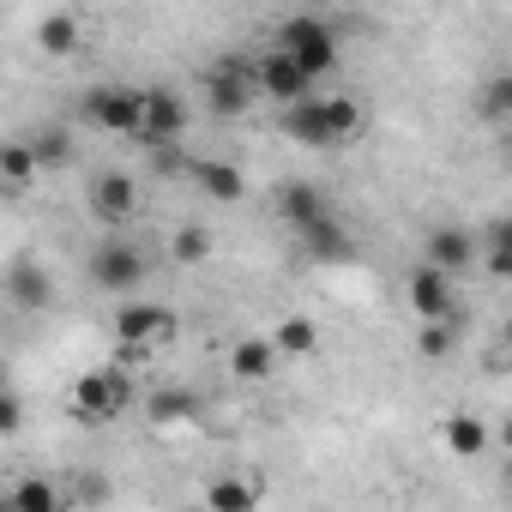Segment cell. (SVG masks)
I'll return each mask as SVG.
<instances>
[{
  "mask_svg": "<svg viewBox=\"0 0 512 512\" xmlns=\"http://www.w3.org/2000/svg\"><path fill=\"white\" fill-rule=\"evenodd\" d=\"M37 151L31 145H0V181H7V193H25L37 181Z\"/></svg>",
  "mask_w": 512,
  "mask_h": 512,
  "instance_id": "21",
  "label": "cell"
},
{
  "mask_svg": "<svg viewBox=\"0 0 512 512\" xmlns=\"http://www.w3.org/2000/svg\"><path fill=\"white\" fill-rule=\"evenodd\" d=\"M37 43H43L49 55H73V49H79V19H73V13H49V19L37 25Z\"/></svg>",
  "mask_w": 512,
  "mask_h": 512,
  "instance_id": "24",
  "label": "cell"
},
{
  "mask_svg": "<svg viewBox=\"0 0 512 512\" xmlns=\"http://www.w3.org/2000/svg\"><path fill=\"white\" fill-rule=\"evenodd\" d=\"M145 253L133 247V241H97V253H91V284L97 290H109V296H127L133 302V290H145Z\"/></svg>",
  "mask_w": 512,
  "mask_h": 512,
  "instance_id": "4",
  "label": "cell"
},
{
  "mask_svg": "<svg viewBox=\"0 0 512 512\" xmlns=\"http://www.w3.org/2000/svg\"><path fill=\"white\" fill-rule=\"evenodd\" d=\"M362 103L356 97H314V103H296V109H284V133L296 139V145H308V151H338V145H350L356 133H362Z\"/></svg>",
  "mask_w": 512,
  "mask_h": 512,
  "instance_id": "1",
  "label": "cell"
},
{
  "mask_svg": "<svg viewBox=\"0 0 512 512\" xmlns=\"http://www.w3.org/2000/svg\"><path fill=\"white\" fill-rule=\"evenodd\" d=\"M127 404H133V380L121 368H91L73 386V416H85V422H115Z\"/></svg>",
  "mask_w": 512,
  "mask_h": 512,
  "instance_id": "5",
  "label": "cell"
},
{
  "mask_svg": "<svg viewBox=\"0 0 512 512\" xmlns=\"http://www.w3.org/2000/svg\"><path fill=\"white\" fill-rule=\"evenodd\" d=\"M253 79H260V97H272L278 109H296V103H314V79L284 55V49H272V55H260V67H253Z\"/></svg>",
  "mask_w": 512,
  "mask_h": 512,
  "instance_id": "8",
  "label": "cell"
},
{
  "mask_svg": "<svg viewBox=\"0 0 512 512\" xmlns=\"http://www.w3.org/2000/svg\"><path fill=\"white\" fill-rule=\"evenodd\" d=\"M7 290H13V308H25V314L55 302V278H49L37 260H13V266H7Z\"/></svg>",
  "mask_w": 512,
  "mask_h": 512,
  "instance_id": "15",
  "label": "cell"
},
{
  "mask_svg": "<svg viewBox=\"0 0 512 512\" xmlns=\"http://www.w3.org/2000/svg\"><path fill=\"white\" fill-rule=\"evenodd\" d=\"M260 506V482L253 476H211L205 482V512H253Z\"/></svg>",
  "mask_w": 512,
  "mask_h": 512,
  "instance_id": "17",
  "label": "cell"
},
{
  "mask_svg": "<svg viewBox=\"0 0 512 512\" xmlns=\"http://www.w3.org/2000/svg\"><path fill=\"white\" fill-rule=\"evenodd\" d=\"M253 91H260V79H253V67L241 61V55H223L211 73H205V109L211 115H247V103H253Z\"/></svg>",
  "mask_w": 512,
  "mask_h": 512,
  "instance_id": "6",
  "label": "cell"
},
{
  "mask_svg": "<svg viewBox=\"0 0 512 512\" xmlns=\"http://www.w3.org/2000/svg\"><path fill=\"white\" fill-rule=\"evenodd\" d=\"M272 368H278V344H272V338H241V344L229 350V374L247 380V386L272 380Z\"/></svg>",
  "mask_w": 512,
  "mask_h": 512,
  "instance_id": "16",
  "label": "cell"
},
{
  "mask_svg": "<svg viewBox=\"0 0 512 512\" xmlns=\"http://www.w3.org/2000/svg\"><path fill=\"white\" fill-rule=\"evenodd\" d=\"M476 115H482V121H512V73H494V79L476 91Z\"/></svg>",
  "mask_w": 512,
  "mask_h": 512,
  "instance_id": "25",
  "label": "cell"
},
{
  "mask_svg": "<svg viewBox=\"0 0 512 512\" xmlns=\"http://www.w3.org/2000/svg\"><path fill=\"white\" fill-rule=\"evenodd\" d=\"M302 241H308L314 260H326V266H344V260H350V229H344L338 217H326V223H320V229H308Z\"/></svg>",
  "mask_w": 512,
  "mask_h": 512,
  "instance_id": "20",
  "label": "cell"
},
{
  "mask_svg": "<svg viewBox=\"0 0 512 512\" xmlns=\"http://www.w3.org/2000/svg\"><path fill=\"white\" fill-rule=\"evenodd\" d=\"M278 217H284L296 235H308V229H320V223L332 217V205H326V193H320L314 181H290V187H278Z\"/></svg>",
  "mask_w": 512,
  "mask_h": 512,
  "instance_id": "13",
  "label": "cell"
},
{
  "mask_svg": "<svg viewBox=\"0 0 512 512\" xmlns=\"http://www.w3.org/2000/svg\"><path fill=\"white\" fill-rule=\"evenodd\" d=\"M79 109L97 133H127V139L145 133V91H133V85H91Z\"/></svg>",
  "mask_w": 512,
  "mask_h": 512,
  "instance_id": "3",
  "label": "cell"
},
{
  "mask_svg": "<svg viewBox=\"0 0 512 512\" xmlns=\"http://www.w3.org/2000/svg\"><path fill=\"white\" fill-rule=\"evenodd\" d=\"M169 253H175L181 266L205 260V253H211V229H199V223H181V229H175V247H169Z\"/></svg>",
  "mask_w": 512,
  "mask_h": 512,
  "instance_id": "29",
  "label": "cell"
},
{
  "mask_svg": "<svg viewBox=\"0 0 512 512\" xmlns=\"http://www.w3.org/2000/svg\"><path fill=\"white\" fill-rule=\"evenodd\" d=\"M272 344H278V350H284V356H308V350H314V344H320V326H314V320H302V314H296V320H284V326H278V332H272Z\"/></svg>",
  "mask_w": 512,
  "mask_h": 512,
  "instance_id": "26",
  "label": "cell"
},
{
  "mask_svg": "<svg viewBox=\"0 0 512 512\" xmlns=\"http://www.w3.org/2000/svg\"><path fill=\"white\" fill-rule=\"evenodd\" d=\"M404 290H410V308H416V320H422V326L452 320V278H446V272H434L428 260L404 278Z\"/></svg>",
  "mask_w": 512,
  "mask_h": 512,
  "instance_id": "11",
  "label": "cell"
},
{
  "mask_svg": "<svg viewBox=\"0 0 512 512\" xmlns=\"http://www.w3.org/2000/svg\"><path fill=\"white\" fill-rule=\"evenodd\" d=\"M482 260H488L494 278H512V217H494L482 229Z\"/></svg>",
  "mask_w": 512,
  "mask_h": 512,
  "instance_id": "22",
  "label": "cell"
},
{
  "mask_svg": "<svg viewBox=\"0 0 512 512\" xmlns=\"http://www.w3.org/2000/svg\"><path fill=\"white\" fill-rule=\"evenodd\" d=\"M187 181H193V193H205V199H217V205H229V199L247 193L241 169L223 163V157H193V163H187Z\"/></svg>",
  "mask_w": 512,
  "mask_h": 512,
  "instance_id": "14",
  "label": "cell"
},
{
  "mask_svg": "<svg viewBox=\"0 0 512 512\" xmlns=\"http://www.w3.org/2000/svg\"><path fill=\"white\" fill-rule=\"evenodd\" d=\"M506 482H512V476H506Z\"/></svg>",
  "mask_w": 512,
  "mask_h": 512,
  "instance_id": "33",
  "label": "cell"
},
{
  "mask_svg": "<svg viewBox=\"0 0 512 512\" xmlns=\"http://www.w3.org/2000/svg\"><path fill=\"white\" fill-rule=\"evenodd\" d=\"M452 344H458V326H452V320H434V326H422V332H416V350H422L428 362L452 356Z\"/></svg>",
  "mask_w": 512,
  "mask_h": 512,
  "instance_id": "28",
  "label": "cell"
},
{
  "mask_svg": "<svg viewBox=\"0 0 512 512\" xmlns=\"http://www.w3.org/2000/svg\"><path fill=\"white\" fill-rule=\"evenodd\" d=\"M278 49H284L314 85L332 79L338 61H344V37H338V25L320 19V13H296V19H284V25H278Z\"/></svg>",
  "mask_w": 512,
  "mask_h": 512,
  "instance_id": "2",
  "label": "cell"
},
{
  "mask_svg": "<svg viewBox=\"0 0 512 512\" xmlns=\"http://www.w3.org/2000/svg\"><path fill=\"white\" fill-rule=\"evenodd\" d=\"M422 260L434 266V272H464L470 260H476V235L470 229H458V223H434L428 229V241H422Z\"/></svg>",
  "mask_w": 512,
  "mask_h": 512,
  "instance_id": "12",
  "label": "cell"
},
{
  "mask_svg": "<svg viewBox=\"0 0 512 512\" xmlns=\"http://www.w3.org/2000/svg\"><path fill=\"white\" fill-rule=\"evenodd\" d=\"M181 512H193V506H181Z\"/></svg>",
  "mask_w": 512,
  "mask_h": 512,
  "instance_id": "32",
  "label": "cell"
},
{
  "mask_svg": "<svg viewBox=\"0 0 512 512\" xmlns=\"http://www.w3.org/2000/svg\"><path fill=\"white\" fill-rule=\"evenodd\" d=\"M19 422H25V404H19V392H7L0 398V434H19Z\"/></svg>",
  "mask_w": 512,
  "mask_h": 512,
  "instance_id": "30",
  "label": "cell"
},
{
  "mask_svg": "<svg viewBox=\"0 0 512 512\" xmlns=\"http://www.w3.org/2000/svg\"><path fill=\"white\" fill-rule=\"evenodd\" d=\"M169 332H175V314H169L163 302L133 296V302H121V314H115V338H121V350H151V344H163Z\"/></svg>",
  "mask_w": 512,
  "mask_h": 512,
  "instance_id": "7",
  "label": "cell"
},
{
  "mask_svg": "<svg viewBox=\"0 0 512 512\" xmlns=\"http://www.w3.org/2000/svg\"><path fill=\"white\" fill-rule=\"evenodd\" d=\"M181 133H187V103H181L169 85H151V91H145V133H139V145H145V151L181 145Z\"/></svg>",
  "mask_w": 512,
  "mask_h": 512,
  "instance_id": "9",
  "label": "cell"
},
{
  "mask_svg": "<svg viewBox=\"0 0 512 512\" xmlns=\"http://www.w3.org/2000/svg\"><path fill=\"white\" fill-rule=\"evenodd\" d=\"M145 416H151L157 428L193 422V416H199V398H193V392H151V398H145Z\"/></svg>",
  "mask_w": 512,
  "mask_h": 512,
  "instance_id": "23",
  "label": "cell"
},
{
  "mask_svg": "<svg viewBox=\"0 0 512 512\" xmlns=\"http://www.w3.org/2000/svg\"><path fill=\"white\" fill-rule=\"evenodd\" d=\"M500 440H506V446H512V416H506V422H500Z\"/></svg>",
  "mask_w": 512,
  "mask_h": 512,
  "instance_id": "31",
  "label": "cell"
},
{
  "mask_svg": "<svg viewBox=\"0 0 512 512\" xmlns=\"http://www.w3.org/2000/svg\"><path fill=\"white\" fill-rule=\"evenodd\" d=\"M7 512H61V488H55L49 476H25V482H13V494H7Z\"/></svg>",
  "mask_w": 512,
  "mask_h": 512,
  "instance_id": "19",
  "label": "cell"
},
{
  "mask_svg": "<svg viewBox=\"0 0 512 512\" xmlns=\"http://www.w3.org/2000/svg\"><path fill=\"white\" fill-rule=\"evenodd\" d=\"M91 217H97V223H127V217H139V181L121 175V169L97 175V181H91Z\"/></svg>",
  "mask_w": 512,
  "mask_h": 512,
  "instance_id": "10",
  "label": "cell"
},
{
  "mask_svg": "<svg viewBox=\"0 0 512 512\" xmlns=\"http://www.w3.org/2000/svg\"><path fill=\"white\" fill-rule=\"evenodd\" d=\"M25 145L37 151V163H43V169H55V163H67V157H73V133H67V127H43V133H37V139H25Z\"/></svg>",
  "mask_w": 512,
  "mask_h": 512,
  "instance_id": "27",
  "label": "cell"
},
{
  "mask_svg": "<svg viewBox=\"0 0 512 512\" xmlns=\"http://www.w3.org/2000/svg\"><path fill=\"white\" fill-rule=\"evenodd\" d=\"M440 440H446V452H458V458H482V446H488L494 434L482 428V416L458 410V416H446V422H440Z\"/></svg>",
  "mask_w": 512,
  "mask_h": 512,
  "instance_id": "18",
  "label": "cell"
}]
</instances>
